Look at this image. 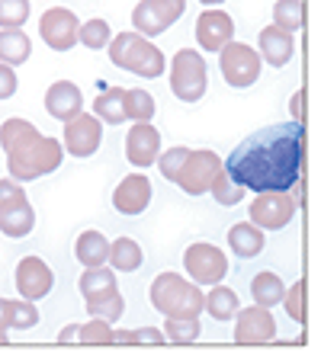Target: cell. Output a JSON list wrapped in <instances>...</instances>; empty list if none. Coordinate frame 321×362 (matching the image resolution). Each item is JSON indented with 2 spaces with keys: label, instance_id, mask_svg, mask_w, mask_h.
<instances>
[{
  "label": "cell",
  "instance_id": "obj_1",
  "mask_svg": "<svg viewBox=\"0 0 321 362\" xmlns=\"http://www.w3.org/2000/svg\"><path fill=\"white\" fill-rule=\"evenodd\" d=\"M305 129L299 122H280L254 132L228 154L225 173L251 192L289 189L302 177Z\"/></svg>",
  "mask_w": 321,
  "mask_h": 362
},
{
  "label": "cell",
  "instance_id": "obj_2",
  "mask_svg": "<svg viewBox=\"0 0 321 362\" xmlns=\"http://www.w3.org/2000/svg\"><path fill=\"white\" fill-rule=\"evenodd\" d=\"M0 148L7 151V170L16 183H29L58 170L64 160L62 141L42 135L26 119H7L0 125Z\"/></svg>",
  "mask_w": 321,
  "mask_h": 362
},
{
  "label": "cell",
  "instance_id": "obj_3",
  "mask_svg": "<svg viewBox=\"0 0 321 362\" xmlns=\"http://www.w3.org/2000/svg\"><path fill=\"white\" fill-rule=\"evenodd\" d=\"M110 62L116 64V68L145 77V81L161 77L167 68L164 52L157 45H151V42L138 33H119L116 39H110Z\"/></svg>",
  "mask_w": 321,
  "mask_h": 362
},
{
  "label": "cell",
  "instance_id": "obj_4",
  "mask_svg": "<svg viewBox=\"0 0 321 362\" xmlns=\"http://www.w3.org/2000/svg\"><path fill=\"white\" fill-rule=\"evenodd\" d=\"M205 295L196 282L184 279L177 273H161L151 282V305L164 317H199Z\"/></svg>",
  "mask_w": 321,
  "mask_h": 362
},
{
  "label": "cell",
  "instance_id": "obj_5",
  "mask_svg": "<svg viewBox=\"0 0 321 362\" xmlns=\"http://www.w3.org/2000/svg\"><path fill=\"white\" fill-rule=\"evenodd\" d=\"M205 83H209V68H205V58L199 55L196 48H180L174 55L171 64V90L177 100L184 103H199L205 93Z\"/></svg>",
  "mask_w": 321,
  "mask_h": 362
},
{
  "label": "cell",
  "instance_id": "obj_6",
  "mask_svg": "<svg viewBox=\"0 0 321 362\" xmlns=\"http://www.w3.org/2000/svg\"><path fill=\"white\" fill-rule=\"evenodd\" d=\"M184 10H186V0H142L132 10V26H135L138 35L151 39V35L167 33L184 16Z\"/></svg>",
  "mask_w": 321,
  "mask_h": 362
},
{
  "label": "cell",
  "instance_id": "obj_7",
  "mask_svg": "<svg viewBox=\"0 0 321 362\" xmlns=\"http://www.w3.org/2000/svg\"><path fill=\"white\" fill-rule=\"evenodd\" d=\"M295 199L289 196V189H270V192H257V199L251 202V221L260 231H280L293 221L295 215Z\"/></svg>",
  "mask_w": 321,
  "mask_h": 362
},
{
  "label": "cell",
  "instance_id": "obj_8",
  "mask_svg": "<svg viewBox=\"0 0 321 362\" xmlns=\"http://www.w3.org/2000/svg\"><path fill=\"white\" fill-rule=\"evenodd\" d=\"M219 68L228 87H251L260 77V55L244 42H228L219 52Z\"/></svg>",
  "mask_w": 321,
  "mask_h": 362
},
{
  "label": "cell",
  "instance_id": "obj_9",
  "mask_svg": "<svg viewBox=\"0 0 321 362\" xmlns=\"http://www.w3.org/2000/svg\"><path fill=\"white\" fill-rule=\"evenodd\" d=\"M219 170H222L219 154L209 148H199V151H190V158L184 160V167H180L174 183H177L184 192H190V196H203V192H209L212 180H215Z\"/></svg>",
  "mask_w": 321,
  "mask_h": 362
},
{
  "label": "cell",
  "instance_id": "obj_10",
  "mask_svg": "<svg viewBox=\"0 0 321 362\" xmlns=\"http://www.w3.org/2000/svg\"><path fill=\"white\" fill-rule=\"evenodd\" d=\"M184 267L196 286H215L225 279L228 260L215 244H190L184 253Z\"/></svg>",
  "mask_w": 321,
  "mask_h": 362
},
{
  "label": "cell",
  "instance_id": "obj_11",
  "mask_svg": "<svg viewBox=\"0 0 321 362\" xmlns=\"http://www.w3.org/2000/svg\"><path fill=\"white\" fill-rule=\"evenodd\" d=\"M77 33H81V20L64 7H52L42 13L39 20V35L48 48L55 52H71L77 45Z\"/></svg>",
  "mask_w": 321,
  "mask_h": 362
},
{
  "label": "cell",
  "instance_id": "obj_12",
  "mask_svg": "<svg viewBox=\"0 0 321 362\" xmlns=\"http://www.w3.org/2000/svg\"><path fill=\"white\" fill-rule=\"evenodd\" d=\"M103 141V122L90 112H77L71 122H64V144L62 148L68 151L71 158H90L96 154Z\"/></svg>",
  "mask_w": 321,
  "mask_h": 362
},
{
  "label": "cell",
  "instance_id": "obj_13",
  "mask_svg": "<svg viewBox=\"0 0 321 362\" xmlns=\"http://www.w3.org/2000/svg\"><path fill=\"white\" fill-rule=\"evenodd\" d=\"M238 324H235V340L238 343H270L276 340V321L264 305L238 308Z\"/></svg>",
  "mask_w": 321,
  "mask_h": 362
},
{
  "label": "cell",
  "instance_id": "obj_14",
  "mask_svg": "<svg viewBox=\"0 0 321 362\" xmlns=\"http://www.w3.org/2000/svg\"><path fill=\"white\" fill-rule=\"evenodd\" d=\"M52 286H55V273L48 269V263L39 257H23L20 267H16V288H20L23 298L39 301L52 292Z\"/></svg>",
  "mask_w": 321,
  "mask_h": 362
},
{
  "label": "cell",
  "instance_id": "obj_15",
  "mask_svg": "<svg viewBox=\"0 0 321 362\" xmlns=\"http://www.w3.org/2000/svg\"><path fill=\"white\" fill-rule=\"evenodd\" d=\"M196 39L205 52H222L228 42H235V20L222 10H205L196 20Z\"/></svg>",
  "mask_w": 321,
  "mask_h": 362
},
{
  "label": "cell",
  "instance_id": "obj_16",
  "mask_svg": "<svg viewBox=\"0 0 321 362\" xmlns=\"http://www.w3.org/2000/svg\"><path fill=\"white\" fill-rule=\"evenodd\" d=\"M148 202H151V180L145 173H129L113 189V209L119 215H138L148 209Z\"/></svg>",
  "mask_w": 321,
  "mask_h": 362
},
{
  "label": "cell",
  "instance_id": "obj_17",
  "mask_svg": "<svg viewBox=\"0 0 321 362\" xmlns=\"http://www.w3.org/2000/svg\"><path fill=\"white\" fill-rule=\"evenodd\" d=\"M161 154V132L151 122H135L125 135V158L135 167H148Z\"/></svg>",
  "mask_w": 321,
  "mask_h": 362
},
{
  "label": "cell",
  "instance_id": "obj_18",
  "mask_svg": "<svg viewBox=\"0 0 321 362\" xmlns=\"http://www.w3.org/2000/svg\"><path fill=\"white\" fill-rule=\"evenodd\" d=\"M45 110L58 122H71L77 112H84V93L71 81H55L45 90Z\"/></svg>",
  "mask_w": 321,
  "mask_h": 362
},
{
  "label": "cell",
  "instance_id": "obj_19",
  "mask_svg": "<svg viewBox=\"0 0 321 362\" xmlns=\"http://www.w3.org/2000/svg\"><path fill=\"white\" fill-rule=\"evenodd\" d=\"M257 55L266 58V64H274V68H286L289 58H293V33H286V29H276V26H266L260 29L257 35Z\"/></svg>",
  "mask_w": 321,
  "mask_h": 362
},
{
  "label": "cell",
  "instance_id": "obj_20",
  "mask_svg": "<svg viewBox=\"0 0 321 362\" xmlns=\"http://www.w3.org/2000/svg\"><path fill=\"white\" fill-rule=\"evenodd\" d=\"M33 228H35V212H33V205H29V199L0 205V231L7 234V238H26Z\"/></svg>",
  "mask_w": 321,
  "mask_h": 362
},
{
  "label": "cell",
  "instance_id": "obj_21",
  "mask_svg": "<svg viewBox=\"0 0 321 362\" xmlns=\"http://www.w3.org/2000/svg\"><path fill=\"white\" fill-rule=\"evenodd\" d=\"M228 247H232L235 257L251 260V257H257V253L264 250V231H260L254 221H241V225H235L232 231H228Z\"/></svg>",
  "mask_w": 321,
  "mask_h": 362
},
{
  "label": "cell",
  "instance_id": "obj_22",
  "mask_svg": "<svg viewBox=\"0 0 321 362\" xmlns=\"http://www.w3.org/2000/svg\"><path fill=\"white\" fill-rule=\"evenodd\" d=\"M74 257L84 267H106V257H110V240L103 238L100 231H84L74 244Z\"/></svg>",
  "mask_w": 321,
  "mask_h": 362
},
{
  "label": "cell",
  "instance_id": "obj_23",
  "mask_svg": "<svg viewBox=\"0 0 321 362\" xmlns=\"http://www.w3.org/2000/svg\"><path fill=\"white\" fill-rule=\"evenodd\" d=\"M33 55V42L23 29H0V62L4 64H23Z\"/></svg>",
  "mask_w": 321,
  "mask_h": 362
},
{
  "label": "cell",
  "instance_id": "obj_24",
  "mask_svg": "<svg viewBox=\"0 0 321 362\" xmlns=\"http://www.w3.org/2000/svg\"><path fill=\"white\" fill-rule=\"evenodd\" d=\"M94 116L106 125H123L125 122V90L123 87L103 90L94 103Z\"/></svg>",
  "mask_w": 321,
  "mask_h": 362
},
{
  "label": "cell",
  "instance_id": "obj_25",
  "mask_svg": "<svg viewBox=\"0 0 321 362\" xmlns=\"http://www.w3.org/2000/svg\"><path fill=\"white\" fill-rule=\"evenodd\" d=\"M142 247L135 244L132 238H116L110 244V257H106V263H110L116 273H135L138 267H142Z\"/></svg>",
  "mask_w": 321,
  "mask_h": 362
},
{
  "label": "cell",
  "instance_id": "obj_26",
  "mask_svg": "<svg viewBox=\"0 0 321 362\" xmlns=\"http://www.w3.org/2000/svg\"><path fill=\"white\" fill-rule=\"evenodd\" d=\"M251 295H254V305H264V308H276L286 295V286L276 273H257L251 279Z\"/></svg>",
  "mask_w": 321,
  "mask_h": 362
},
{
  "label": "cell",
  "instance_id": "obj_27",
  "mask_svg": "<svg viewBox=\"0 0 321 362\" xmlns=\"http://www.w3.org/2000/svg\"><path fill=\"white\" fill-rule=\"evenodd\" d=\"M77 288H81L84 301L96 298V295H106V292H116V273L106 267H87L84 276L77 279Z\"/></svg>",
  "mask_w": 321,
  "mask_h": 362
},
{
  "label": "cell",
  "instance_id": "obj_28",
  "mask_svg": "<svg viewBox=\"0 0 321 362\" xmlns=\"http://www.w3.org/2000/svg\"><path fill=\"white\" fill-rule=\"evenodd\" d=\"M238 295L232 292V288H225V286H219L215 282V288H212L209 295H205V301H203V311H209L215 321H232L235 315H238Z\"/></svg>",
  "mask_w": 321,
  "mask_h": 362
},
{
  "label": "cell",
  "instance_id": "obj_29",
  "mask_svg": "<svg viewBox=\"0 0 321 362\" xmlns=\"http://www.w3.org/2000/svg\"><path fill=\"white\" fill-rule=\"evenodd\" d=\"M87 311L90 317H100V321H119L125 311V298L116 292H106V295H96V298H87Z\"/></svg>",
  "mask_w": 321,
  "mask_h": 362
},
{
  "label": "cell",
  "instance_id": "obj_30",
  "mask_svg": "<svg viewBox=\"0 0 321 362\" xmlns=\"http://www.w3.org/2000/svg\"><path fill=\"white\" fill-rule=\"evenodd\" d=\"M274 26L295 33V29L305 26V4L302 0H276L274 7Z\"/></svg>",
  "mask_w": 321,
  "mask_h": 362
},
{
  "label": "cell",
  "instance_id": "obj_31",
  "mask_svg": "<svg viewBox=\"0 0 321 362\" xmlns=\"http://www.w3.org/2000/svg\"><path fill=\"white\" fill-rule=\"evenodd\" d=\"M154 96L148 90H125V119H135V122H151L154 116Z\"/></svg>",
  "mask_w": 321,
  "mask_h": 362
},
{
  "label": "cell",
  "instance_id": "obj_32",
  "mask_svg": "<svg viewBox=\"0 0 321 362\" xmlns=\"http://www.w3.org/2000/svg\"><path fill=\"white\" fill-rule=\"evenodd\" d=\"M209 192L215 196V202H219V205H238L241 199H244V186L235 183V180L225 173V167L215 173V180H212Z\"/></svg>",
  "mask_w": 321,
  "mask_h": 362
},
{
  "label": "cell",
  "instance_id": "obj_33",
  "mask_svg": "<svg viewBox=\"0 0 321 362\" xmlns=\"http://www.w3.org/2000/svg\"><path fill=\"white\" fill-rule=\"evenodd\" d=\"M199 334H203L199 317H167L164 337L171 343H193V340H199Z\"/></svg>",
  "mask_w": 321,
  "mask_h": 362
},
{
  "label": "cell",
  "instance_id": "obj_34",
  "mask_svg": "<svg viewBox=\"0 0 321 362\" xmlns=\"http://www.w3.org/2000/svg\"><path fill=\"white\" fill-rule=\"evenodd\" d=\"M110 39H113V33H110V23L106 20H87V23H81V33H77V42L81 45H87V48H106L110 45Z\"/></svg>",
  "mask_w": 321,
  "mask_h": 362
},
{
  "label": "cell",
  "instance_id": "obj_35",
  "mask_svg": "<svg viewBox=\"0 0 321 362\" xmlns=\"http://www.w3.org/2000/svg\"><path fill=\"white\" fill-rule=\"evenodd\" d=\"M29 20V0H0V29H23Z\"/></svg>",
  "mask_w": 321,
  "mask_h": 362
},
{
  "label": "cell",
  "instance_id": "obj_36",
  "mask_svg": "<svg viewBox=\"0 0 321 362\" xmlns=\"http://www.w3.org/2000/svg\"><path fill=\"white\" fill-rule=\"evenodd\" d=\"M39 324V308L35 301L29 298H20V301H10V327L16 330H29Z\"/></svg>",
  "mask_w": 321,
  "mask_h": 362
},
{
  "label": "cell",
  "instance_id": "obj_37",
  "mask_svg": "<svg viewBox=\"0 0 321 362\" xmlns=\"http://www.w3.org/2000/svg\"><path fill=\"white\" fill-rule=\"evenodd\" d=\"M280 305H286L289 317H293L295 324H305V282H293V286L286 288V295H283Z\"/></svg>",
  "mask_w": 321,
  "mask_h": 362
},
{
  "label": "cell",
  "instance_id": "obj_38",
  "mask_svg": "<svg viewBox=\"0 0 321 362\" xmlns=\"http://www.w3.org/2000/svg\"><path fill=\"white\" fill-rule=\"evenodd\" d=\"M77 340L94 343V346H106V343H113L110 321H100V317H94L90 324H81V334H77Z\"/></svg>",
  "mask_w": 321,
  "mask_h": 362
},
{
  "label": "cell",
  "instance_id": "obj_39",
  "mask_svg": "<svg viewBox=\"0 0 321 362\" xmlns=\"http://www.w3.org/2000/svg\"><path fill=\"white\" fill-rule=\"evenodd\" d=\"M186 158H190V148H167L164 154H157V167H161V173H164V177L174 183Z\"/></svg>",
  "mask_w": 321,
  "mask_h": 362
},
{
  "label": "cell",
  "instance_id": "obj_40",
  "mask_svg": "<svg viewBox=\"0 0 321 362\" xmlns=\"http://www.w3.org/2000/svg\"><path fill=\"white\" fill-rule=\"evenodd\" d=\"M26 199V189L16 183L13 177L10 180H0V205H10V202H23Z\"/></svg>",
  "mask_w": 321,
  "mask_h": 362
},
{
  "label": "cell",
  "instance_id": "obj_41",
  "mask_svg": "<svg viewBox=\"0 0 321 362\" xmlns=\"http://www.w3.org/2000/svg\"><path fill=\"white\" fill-rule=\"evenodd\" d=\"M16 71L10 68V64L0 62V100H10V96L16 93Z\"/></svg>",
  "mask_w": 321,
  "mask_h": 362
},
{
  "label": "cell",
  "instance_id": "obj_42",
  "mask_svg": "<svg viewBox=\"0 0 321 362\" xmlns=\"http://www.w3.org/2000/svg\"><path fill=\"white\" fill-rule=\"evenodd\" d=\"M135 334V343H167L164 330H157V327H142V330H132Z\"/></svg>",
  "mask_w": 321,
  "mask_h": 362
},
{
  "label": "cell",
  "instance_id": "obj_43",
  "mask_svg": "<svg viewBox=\"0 0 321 362\" xmlns=\"http://www.w3.org/2000/svg\"><path fill=\"white\" fill-rule=\"evenodd\" d=\"M293 122H299V125H305V90H299V93L293 96Z\"/></svg>",
  "mask_w": 321,
  "mask_h": 362
},
{
  "label": "cell",
  "instance_id": "obj_44",
  "mask_svg": "<svg viewBox=\"0 0 321 362\" xmlns=\"http://www.w3.org/2000/svg\"><path fill=\"white\" fill-rule=\"evenodd\" d=\"M10 301L13 298H0V330H10Z\"/></svg>",
  "mask_w": 321,
  "mask_h": 362
},
{
  "label": "cell",
  "instance_id": "obj_45",
  "mask_svg": "<svg viewBox=\"0 0 321 362\" xmlns=\"http://www.w3.org/2000/svg\"><path fill=\"white\" fill-rule=\"evenodd\" d=\"M77 334H81V324H68V327L58 334V340H62V343H71V340H77Z\"/></svg>",
  "mask_w": 321,
  "mask_h": 362
},
{
  "label": "cell",
  "instance_id": "obj_46",
  "mask_svg": "<svg viewBox=\"0 0 321 362\" xmlns=\"http://www.w3.org/2000/svg\"><path fill=\"white\" fill-rule=\"evenodd\" d=\"M199 4H209V7H215V4H225V0H199Z\"/></svg>",
  "mask_w": 321,
  "mask_h": 362
},
{
  "label": "cell",
  "instance_id": "obj_47",
  "mask_svg": "<svg viewBox=\"0 0 321 362\" xmlns=\"http://www.w3.org/2000/svg\"><path fill=\"white\" fill-rule=\"evenodd\" d=\"M10 337H7V330H0V343H7Z\"/></svg>",
  "mask_w": 321,
  "mask_h": 362
}]
</instances>
